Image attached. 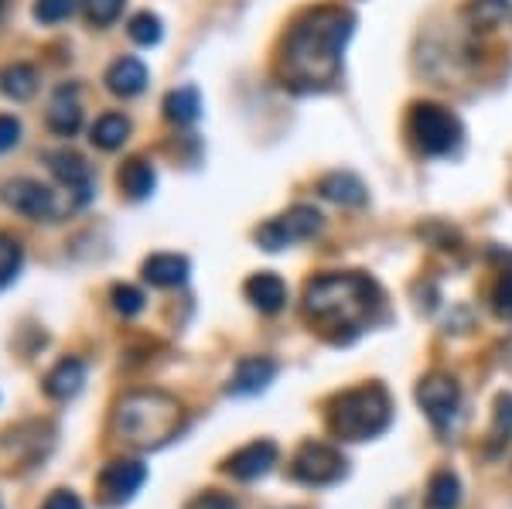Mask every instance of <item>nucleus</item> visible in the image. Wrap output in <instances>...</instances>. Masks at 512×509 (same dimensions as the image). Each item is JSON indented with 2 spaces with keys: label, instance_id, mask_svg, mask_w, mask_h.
<instances>
[{
  "label": "nucleus",
  "instance_id": "f257e3e1",
  "mask_svg": "<svg viewBox=\"0 0 512 509\" xmlns=\"http://www.w3.org/2000/svg\"><path fill=\"white\" fill-rule=\"evenodd\" d=\"M352 14L342 7H318L294 21L284 38V65L287 86L294 89H325L332 86L342 69L345 41L352 35Z\"/></svg>",
  "mask_w": 512,
  "mask_h": 509
},
{
  "label": "nucleus",
  "instance_id": "f03ea898",
  "mask_svg": "<svg viewBox=\"0 0 512 509\" xmlns=\"http://www.w3.org/2000/svg\"><path fill=\"white\" fill-rule=\"evenodd\" d=\"M379 305H383V294L366 274H325L304 291V315L335 342H349L366 332Z\"/></svg>",
  "mask_w": 512,
  "mask_h": 509
},
{
  "label": "nucleus",
  "instance_id": "7ed1b4c3",
  "mask_svg": "<svg viewBox=\"0 0 512 509\" xmlns=\"http://www.w3.org/2000/svg\"><path fill=\"white\" fill-rule=\"evenodd\" d=\"M113 431L134 448H161L181 431V404L161 390L127 393L113 410Z\"/></svg>",
  "mask_w": 512,
  "mask_h": 509
},
{
  "label": "nucleus",
  "instance_id": "20e7f679",
  "mask_svg": "<svg viewBox=\"0 0 512 509\" xmlns=\"http://www.w3.org/2000/svg\"><path fill=\"white\" fill-rule=\"evenodd\" d=\"M393 424V400L379 383L349 390L332 400L328 428L338 441H369L379 438Z\"/></svg>",
  "mask_w": 512,
  "mask_h": 509
},
{
  "label": "nucleus",
  "instance_id": "39448f33",
  "mask_svg": "<svg viewBox=\"0 0 512 509\" xmlns=\"http://www.w3.org/2000/svg\"><path fill=\"white\" fill-rule=\"evenodd\" d=\"M410 137H414L417 151L427 158H441L451 154L461 144V123L451 110L437 103H417L410 110Z\"/></svg>",
  "mask_w": 512,
  "mask_h": 509
},
{
  "label": "nucleus",
  "instance_id": "423d86ee",
  "mask_svg": "<svg viewBox=\"0 0 512 509\" xmlns=\"http://www.w3.org/2000/svg\"><path fill=\"white\" fill-rule=\"evenodd\" d=\"M345 472H349V462H345L342 451L321 445V441L301 445L291 462V475L304 486H335L338 479H345Z\"/></svg>",
  "mask_w": 512,
  "mask_h": 509
},
{
  "label": "nucleus",
  "instance_id": "0eeeda50",
  "mask_svg": "<svg viewBox=\"0 0 512 509\" xmlns=\"http://www.w3.org/2000/svg\"><path fill=\"white\" fill-rule=\"evenodd\" d=\"M321 226H325V223H321V212L318 209H311V205H294L287 216L270 219L267 226L256 229V243H260L263 250L277 253V250H284V246H294V243H301V240H311V236H318Z\"/></svg>",
  "mask_w": 512,
  "mask_h": 509
},
{
  "label": "nucleus",
  "instance_id": "6e6552de",
  "mask_svg": "<svg viewBox=\"0 0 512 509\" xmlns=\"http://www.w3.org/2000/svg\"><path fill=\"white\" fill-rule=\"evenodd\" d=\"M417 404L424 407V414L431 417V424L437 431H448L458 421V407H461V390L451 376L431 373L427 380H420L417 387Z\"/></svg>",
  "mask_w": 512,
  "mask_h": 509
},
{
  "label": "nucleus",
  "instance_id": "1a4fd4ad",
  "mask_svg": "<svg viewBox=\"0 0 512 509\" xmlns=\"http://www.w3.org/2000/svg\"><path fill=\"white\" fill-rule=\"evenodd\" d=\"M144 482H147V465L120 458V462H110L99 472V499H103V506H123L137 496Z\"/></svg>",
  "mask_w": 512,
  "mask_h": 509
},
{
  "label": "nucleus",
  "instance_id": "9d476101",
  "mask_svg": "<svg viewBox=\"0 0 512 509\" xmlns=\"http://www.w3.org/2000/svg\"><path fill=\"white\" fill-rule=\"evenodd\" d=\"M0 199H4L7 209L21 212V216H28V219L55 216V195L41 182H31V178H14V182H7L0 188Z\"/></svg>",
  "mask_w": 512,
  "mask_h": 509
},
{
  "label": "nucleus",
  "instance_id": "9b49d317",
  "mask_svg": "<svg viewBox=\"0 0 512 509\" xmlns=\"http://www.w3.org/2000/svg\"><path fill=\"white\" fill-rule=\"evenodd\" d=\"M277 465V445L274 441H253V445L239 448L233 458L226 462V472L239 482L263 479Z\"/></svg>",
  "mask_w": 512,
  "mask_h": 509
},
{
  "label": "nucleus",
  "instance_id": "f8f14e48",
  "mask_svg": "<svg viewBox=\"0 0 512 509\" xmlns=\"http://www.w3.org/2000/svg\"><path fill=\"white\" fill-rule=\"evenodd\" d=\"M246 298H250V305L260 308L263 315H277V311L287 305V284L280 281L277 274L263 270V274H253L250 281H246Z\"/></svg>",
  "mask_w": 512,
  "mask_h": 509
},
{
  "label": "nucleus",
  "instance_id": "ddd939ff",
  "mask_svg": "<svg viewBox=\"0 0 512 509\" xmlns=\"http://www.w3.org/2000/svg\"><path fill=\"white\" fill-rule=\"evenodd\" d=\"M274 376H277V363L274 359H263V356H250V359H243V363L236 366V373H233V383H229V393H260V390H267L270 383H274Z\"/></svg>",
  "mask_w": 512,
  "mask_h": 509
},
{
  "label": "nucleus",
  "instance_id": "4468645a",
  "mask_svg": "<svg viewBox=\"0 0 512 509\" xmlns=\"http://www.w3.org/2000/svg\"><path fill=\"white\" fill-rule=\"evenodd\" d=\"M144 86H147V65L140 59H117L106 69V89L113 96L130 100V96L144 93Z\"/></svg>",
  "mask_w": 512,
  "mask_h": 509
},
{
  "label": "nucleus",
  "instance_id": "2eb2a0df",
  "mask_svg": "<svg viewBox=\"0 0 512 509\" xmlns=\"http://www.w3.org/2000/svg\"><path fill=\"white\" fill-rule=\"evenodd\" d=\"M318 192L325 195L328 202H335V205H366L369 199V192H366V185H362V178H355L352 171H332V175H325L318 182Z\"/></svg>",
  "mask_w": 512,
  "mask_h": 509
},
{
  "label": "nucleus",
  "instance_id": "dca6fc26",
  "mask_svg": "<svg viewBox=\"0 0 512 509\" xmlns=\"http://www.w3.org/2000/svg\"><path fill=\"white\" fill-rule=\"evenodd\" d=\"M48 168L59 182L69 188V192L79 195V202L89 199V168L79 154H69V151H59V154H48Z\"/></svg>",
  "mask_w": 512,
  "mask_h": 509
},
{
  "label": "nucleus",
  "instance_id": "f3484780",
  "mask_svg": "<svg viewBox=\"0 0 512 509\" xmlns=\"http://www.w3.org/2000/svg\"><path fill=\"white\" fill-rule=\"evenodd\" d=\"M188 260L178 253H154L151 260H144V281L154 287H178L188 281Z\"/></svg>",
  "mask_w": 512,
  "mask_h": 509
},
{
  "label": "nucleus",
  "instance_id": "a211bd4d",
  "mask_svg": "<svg viewBox=\"0 0 512 509\" xmlns=\"http://www.w3.org/2000/svg\"><path fill=\"white\" fill-rule=\"evenodd\" d=\"M86 383V366L79 359H62L52 373L45 376V393L52 400H72Z\"/></svg>",
  "mask_w": 512,
  "mask_h": 509
},
{
  "label": "nucleus",
  "instance_id": "6ab92c4d",
  "mask_svg": "<svg viewBox=\"0 0 512 509\" xmlns=\"http://www.w3.org/2000/svg\"><path fill=\"white\" fill-rule=\"evenodd\" d=\"M48 127L59 137H72L82 127V110L76 103V93H72L69 86H62L59 93H55L52 106H48Z\"/></svg>",
  "mask_w": 512,
  "mask_h": 509
},
{
  "label": "nucleus",
  "instance_id": "aec40b11",
  "mask_svg": "<svg viewBox=\"0 0 512 509\" xmlns=\"http://www.w3.org/2000/svg\"><path fill=\"white\" fill-rule=\"evenodd\" d=\"M154 185H158V175H154V168L144 158H134L120 168V188L130 199H147L154 192Z\"/></svg>",
  "mask_w": 512,
  "mask_h": 509
},
{
  "label": "nucleus",
  "instance_id": "412c9836",
  "mask_svg": "<svg viewBox=\"0 0 512 509\" xmlns=\"http://www.w3.org/2000/svg\"><path fill=\"white\" fill-rule=\"evenodd\" d=\"M198 113H202V96H198V89L185 86V89H171V93L164 96V117L171 123H195Z\"/></svg>",
  "mask_w": 512,
  "mask_h": 509
},
{
  "label": "nucleus",
  "instance_id": "4be33fe9",
  "mask_svg": "<svg viewBox=\"0 0 512 509\" xmlns=\"http://www.w3.org/2000/svg\"><path fill=\"white\" fill-rule=\"evenodd\" d=\"M130 137V120L123 113H103L93 123V144L103 151H117V147Z\"/></svg>",
  "mask_w": 512,
  "mask_h": 509
},
{
  "label": "nucleus",
  "instance_id": "5701e85b",
  "mask_svg": "<svg viewBox=\"0 0 512 509\" xmlns=\"http://www.w3.org/2000/svg\"><path fill=\"white\" fill-rule=\"evenodd\" d=\"M0 82H4V93L11 96V100H31L38 89V72L31 69V65L24 62H14L4 69V76H0Z\"/></svg>",
  "mask_w": 512,
  "mask_h": 509
},
{
  "label": "nucleus",
  "instance_id": "b1692460",
  "mask_svg": "<svg viewBox=\"0 0 512 509\" xmlns=\"http://www.w3.org/2000/svg\"><path fill=\"white\" fill-rule=\"evenodd\" d=\"M461 506V482L454 472H437L427 489V509H458Z\"/></svg>",
  "mask_w": 512,
  "mask_h": 509
},
{
  "label": "nucleus",
  "instance_id": "393cba45",
  "mask_svg": "<svg viewBox=\"0 0 512 509\" xmlns=\"http://www.w3.org/2000/svg\"><path fill=\"white\" fill-rule=\"evenodd\" d=\"M509 11H512L509 0H472V4H468V21H472L475 28H495Z\"/></svg>",
  "mask_w": 512,
  "mask_h": 509
},
{
  "label": "nucleus",
  "instance_id": "a878e982",
  "mask_svg": "<svg viewBox=\"0 0 512 509\" xmlns=\"http://www.w3.org/2000/svg\"><path fill=\"white\" fill-rule=\"evenodd\" d=\"M130 38L137 41V45H158L161 41V35H164V28H161V18L158 14H151V11H140V14H134L130 18Z\"/></svg>",
  "mask_w": 512,
  "mask_h": 509
},
{
  "label": "nucleus",
  "instance_id": "bb28decb",
  "mask_svg": "<svg viewBox=\"0 0 512 509\" xmlns=\"http://www.w3.org/2000/svg\"><path fill=\"white\" fill-rule=\"evenodd\" d=\"M21 243L18 240H11V236H4L0 233V287H7L18 277V270H21Z\"/></svg>",
  "mask_w": 512,
  "mask_h": 509
},
{
  "label": "nucleus",
  "instance_id": "cd10ccee",
  "mask_svg": "<svg viewBox=\"0 0 512 509\" xmlns=\"http://www.w3.org/2000/svg\"><path fill=\"white\" fill-rule=\"evenodd\" d=\"M76 11V0H38L35 4V18L41 24H59Z\"/></svg>",
  "mask_w": 512,
  "mask_h": 509
},
{
  "label": "nucleus",
  "instance_id": "c85d7f7f",
  "mask_svg": "<svg viewBox=\"0 0 512 509\" xmlns=\"http://www.w3.org/2000/svg\"><path fill=\"white\" fill-rule=\"evenodd\" d=\"M113 308L120 311V315H137V311H144V294L137 291V287L130 284H117L113 287Z\"/></svg>",
  "mask_w": 512,
  "mask_h": 509
},
{
  "label": "nucleus",
  "instance_id": "c756f323",
  "mask_svg": "<svg viewBox=\"0 0 512 509\" xmlns=\"http://www.w3.org/2000/svg\"><path fill=\"white\" fill-rule=\"evenodd\" d=\"M495 441H509L512 438V393H502L495 400V428H492Z\"/></svg>",
  "mask_w": 512,
  "mask_h": 509
},
{
  "label": "nucleus",
  "instance_id": "7c9ffc66",
  "mask_svg": "<svg viewBox=\"0 0 512 509\" xmlns=\"http://www.w3.org/2000/svg\"><path fill=\"white\" fill-rule=\"evenodd\" d=\"M123 11V0H86V18L93 24H113Z\"/></svg>",
  "mask_w": 512,
  "mask_h": 509
},
{
  "label": "nucleus",
  "instance_id": "2f4dec72",
  "mask_svg": "<svg viewBox=\"0 0 512 509\" xmlns=\"http://www.w3.org/2000/svg\"><path fill=\"white\" fill-rule=\"evenodd\" d=\"M492 301L502 318H512V270H506V274L499 277V284H495V291H492Z\"/></svg>",
  "mask_w": 512,
  "mask_h": 509
},
{
  "label": "nucleus",
  "instance_id": "473e14b6",
  "mask_svg": "<svg viewBox=\"0 0 512 509\" xmlns=\"http://www.w3.org/2000/svg\"><path fill=\"white\" fill-rule=\"evenodd\" d=\"M188 509H239V503L226 492H202V496L188 503Z\"/></svg>",
  "mask_w": 512,
  "mask_h": 509
},
{
  "label": "nucleus",
  "instance_id": "72a5a7b5",
  "mask_svg": "<svg viewBox=\"0 0 512 509\" xmlns=\"http://www.w3.org/2000/svg\"><path fill=\"white\" fill-rule=\"evenodd\" d=\"M21 141V123L14 117H0V151H11Z\"/></svg>",
  "mask_w": 512,
  "mask_h": 509
},
{
  "label": "nucleus",
  "instance_id": "f704fd0d",
  "mask_svg": "<svg viewBox=\"0 0 512 509\" xmlns=\"http://www.w3.org/2000/svg\"><path fill=\"white\" fill-rule=\"evenodd\" d=\"M45 509H82V503H79L76 492L59 489V492H52V496L45 499Z\"/></svg>",
  "mask_w": 512,
  "mask_h": 509
},
{
  "label": "nucleus",
  "instance_id": "c9c22d12",
  "mask_svg": "<svg viewBox=\"0 0 512 509\" xmlns=\"http://www.w3.org/2000/svg\"><path fill=\"white\" fill-rule=\"evenodd\" d=\"M0 18H4V0H0Z\"/></svg>",
  "mask_w": 512,
  "mask_h": 509
}]
</instances>
